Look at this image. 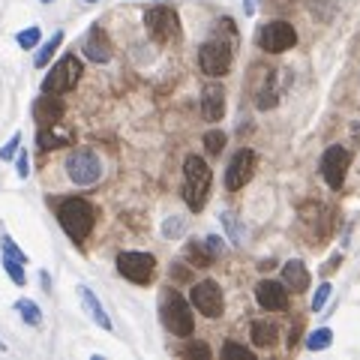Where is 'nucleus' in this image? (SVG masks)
<instances>
[{"label":"nucleus","mask_w":360,"mask_h":360,"mask_svg":"<svg viewBox=\"0 0 360 360\" xmlns=\"http://www.w3.org/2000/svg\"><path fill=\"white\" fill-rule=\"evenodd\" d=\"M39 27L36 24H30L27 27V30H18L15 33V42H18V48H24V51H30V48H36V45H39Z\"/></svg>","instance_id":"obj_27"},{"label":"nucleus","mask_w":360,"mask_h":360,"mask_svg":"<svg viewBox=\"0 0 360 360\" xmlns=\"http://www.w3.org/2000/svg\"><path fill=\"white\" fill-rule=\"evenodd\" d=\"M201 114L207 123H219L225 117V90L222 84H207L201 90Z\"/></svg>","instance_id":"obj_17"},{"label":"nucleus","mask_w":360,"mask_h":360,"mask_svg":"<svg viewBox=\"0 0 360 360\" xmlns=\"http://www.w3.org/2000/svg\"><path fill=\"white\" fill-rule=\"evenodd\" d=\"M78 297H81V309L87 312V318L93 321V324H99L102 330H114V324H111V318H108V312H105V306L99 303V297L90 291L87 285H78Z\"/></svg>","instance_id":"obj_18"},{"label":"nucleus","mask_w":360,"mask_h":360,"mask_svg":"<svg viewBox=\"0 0 360 360\" xmlns=\"http://www.w3.org/2000/svg\"><path fill=\"white\" fill-rule=\"evenodd\" d=\"M339 261H342V255H333V258L327 261V264H324V273H330V270H336V267H339Z\"/></svg>","instance_id":"obj_37"},{"label":"nucleus","mask_w":360,"mask_h":360,"mask_svg":"<svg viewBox=\"0 0 360 360\" xmlns=\"http://www.w3.org/2000/svg\"><path fill=\"white\" fill-rule=\"evenodd\" d=\"M60 45H63V30H54V33H51V39L45 42V45H42L39 51H36V57H33V63H36V66H39V69H42V66H48V60L54 57V51H57Z\"/></svg>","instance_id":"obj_23"},{"label":"nucleus","mask_w":360,"mask_h":360,"mask_svg":"<svg viewBox=\"0 0 360 360\" xmlns=\"http://www.w3.org/2000/svg\"><path fill=\"white\" fill-rule=\"evenodd\" d=\"M249 336H252V342H255L258 348H273V345H276L279 330H276V324H273V321H252Z\"/></svg>","instance_id":"obj_21"},{"label":"nucleus","mask_w":360,"mask_h":360,"mask_svg":"<svg viewBox=\"0 0 360 360\" xmlns=\"http://www.w3.org/2000/svg\"><path fill=\"white\" fill-rule=\"evenodd\" d=\"M330 342H333L330 327H315L309 336H306V351H324V348H330Z\"/></svg>","instance_id":"obj_25"},{"label":"nucleus","mask_w":360,"mask_h":360,"mask_svg":"<svg viewBox=\"0 0 360 360\" xmlns=\"http://www.w3.org/2000/svg\"><path fill=\"white\" fill-rule=\"evenodd\" d=\"M183 231H186V216H168L162 222V237L165 240H177Z\"/></svg>","instance_id":"obj_26"},{"label":"nucleus","mask_w":360,"mask_h":360,"mask_svg":"<svg viewBox=\"0 0 360 360\" xmlns=\"http://www.w3.org/2000/svg\"><path fill=\"white\" fill-rule=\"evenodd\" d=\"M258 78H261V84L255 87V108L258 111H270V108H276L279 105V84H276V75H273V69H258Z\"/></svg>","instance_id":"obj_16"},{"label":"nucleus","mask_w":360,"mask_h":360,"mask_svg":"<svg viewBox=\"0 0 360 360\" xmlns=\"http://www.w3.org/2000/svg\"><path fill=\"white\" fill-rule=\"evenodd\" d=\"M27 174H30V159H27L24 150H18V177L27 180Z\"/></svg>","instance_id":"obj_34"},{"label":"nucleus","mask_w":360,"mask_h":360,"mask_svg":"<svg viewBox=\"0 0 360 360\" xmlns=\"http://www.w3.org/2000/svg\"><path fill=\"white\" fill-rule=\"evenodd\" d=\"M180 354H183V357H210V348H207L204 345V342H186V345L183 348H180Z\"/></svg>","instance_id":"obj_31"},{"label":"nucleus","mask_w":360,"mask_h":360,"mask_svg":"<svg viewBox=\"0 0 360 360\" xmlns=\"http://www.w3.org/2000/svg\"><path fill=\"white\" fill-rule=\"evenodd\" d=\"M159 318H162V324H165V330L171 333V336L186 339V336H192V330H195L192 309H189V303L177 291H168L165 297H162Z\"/></svg>","instance_id":"obj_3"},{"label":"nucleus","mask_w":360,"mask_h":360,"mask_svg":"<svg viewBox=\"0 0 360 360\" xmlns=\"http://www.w3.org/2000/svg\"><path fill=\"white\" fill-rule=\"evenodd\" d=\"M186 258L192 261L195 267H210V261H213L216 255H213L210 249H207V243L201 240V243H189V246H186Z\"/></svg>","instance_id":"obj_24"},{"label":"nucleus","mask_w":360,"mask_h":360,"mask_svg":"<svg viewBox=\"0 0 360 360\" xmlns=\"http://www.w3.org/2000/svg\"><path fill=\"white\" fill-rule=\"evenodd\" d=\"M255 300L261 309H267V312H282L288 306V285L273 282V279H261L255 285Z\"/></svg>","instance_id":"obj_13"},{"label":"nucleus","mask_w":360,"mask_h":360,"mask_svg":"<svg viewBox=\"0 0 360 360\" xmlns=\"http://www.w3.org/2000/svg\"><path fill=\"white\" fill-rule=\"evenodd\" d=\"M210 180H213L210 165L201 156L189 153L183 162V201L189 210H195V213L204 210L207 195H210Z\"/></svg>","instance_id":"obj_2"},{"label":"nucleus","mask_w":360,"mask_h":360,"mask_svg":"<svg viewBox=\"0 0 360 360\" xmlns=\"http://www.w3.org/2000/svg\"><path fill=\"white\" fill-rule=\"evenodd\" d=\"M84 57L93 60V63H108L111 60V39H108V33L102 30V27H90V33L84 36Z\"/></svg>","instance_id":"obj_14"},{"label":"nucleus","mask_w":360,"mask_h":360,"mask_svg":"<svg viewBox=\"0 0 360 360\" xmlns=\"http://www.w3.org/2000/svg\"><path fill=\"white\" fill-rule=\"evenodd\" d=\"M42 3H54V0H42Z\"/></svg>","instance_id":"obj_39"},{"label":"nucleus","mask_w":360,"mask_h":360,"mask_svg":"<svg viewBox=\"0 0 360 360\" xmlns=\"http://www.w3.org/2000/svg\"><path fill=\"white\" fill-rule=\"evenodd\" d=\"M330 294H333V285H330V282H321L318 291H315V297H312V312H321L324 303L330 300Z\"/></svg>","instance_id":"obj_30"},{"label":"nucleus","mask_w":360,"mask_h":360,"mask_svg":"<svg viewBox=\"0 0 360 360\" xmlns=\"http://www.w3.org/2000/svg\"><path fill=\"white\" fill-rule=\"evenodd\" d=\"M18 150H21V132H15L12 138H9V141L3 144V147H0V159H3V162H6V159H12Z\"/></svg>","instance_id":"obj_33"},{"label":"nucleus","mask_w":360,"mask_h":360,"mask_svg":"<svg viewBox=\"0 0 360 360\" xmlns=\"http://www.w3.org/2000/svg\"><path fill=\"white\" fill-rule=\"evenodd\" d=\"M222 357H243V360H249L252 351L246 345H240V342H225V345H222Z\"/></svg>","instance_id":"obj_32"},{"label":"nucleus","mask_w":360,"mask_h":360,"mask_svg":"<svg viewBox=\"0 0 360 360\" xmlns=\"http://www.w3.org/2000/svg\"><path fill=\"white\" fill-rule=\"evenodd\" d=\"M144 27H147V33L156 42H174L180 36V18H177L174 9L165 6V3L150 6L147 12H144Z\"/></svg>","instance_id":"obj_7"},{"label":"nucleus","mask_w":360,"mask_h":360,"mask_svg":"<svg viewBox=\"0 0 360 360\" xmlns=\"http://www.w3.org/2000/svg\"><path fill=\"white\" fill-rule=\"evenodd\" d=\"M39 279H42V285H45V291H51V279H48V273H42Z\"/></svg>","instance_id":"obj_38"},{"label":"nucleus","mask_w":360,"mask_h":360,"mask_svg":"<svg viewBox=\"0 0 360 360\" xmlns=\"http://www.w3.org/2000/svg\"><path fill=\"white\" fill-rule=\"evenodd\" d=\"M66 177L75 186H93L102 177V162L93 150H75L66 159Z\"/></svg>","instance_id":"obj_8"},{"label":"nucleus","mask_w":360,"mask_h":360,"mask_svg":"<svg viewBox=\"0 0 360 360\" xmlns=\"http://www.w3.org/2000/svg\"><path fill=\"white\" fill-rule=\"evenodd\" d=\"M117 270H120L123 279H129L135 285H147L153 273H156V258L150 252H120L117 255Z\"/></svg>","instance_id":"obj_9"},{"label":"nucleus","mask_w":360,"mask_h":360,"mask_svg":"<svg viewBox=\"0 0 360 360\" xmlns=\"http://www.w3.org/2000/svg\"><path fill=\"white\" fill-rule=\"evenodd\" d=\"M348 165H351L348 150L339 147V144H330V147L321 153V177H324V183H327L330 189H342L345 174H348Z\"/></svg>","instance_id":"obj_12"},{"label":"nucleus","mask_w":360,"mask_h":360,"mask_svg":"<svg viewBox=\"0 0 360 360\" xmlns=\"http://www.w3.org/2000/svg\"><path fill=\"white\" fill-rule=\"evenodd\" d=\"M87 3H96V0H87Z\"/></svg>","instance_id":"obj_40"},{"label":"nucleus","mask_w":360,"mask_h":360,"mask_svg":"<svg viewBox=\"0 0 360 360\" xmlns=\"http://www.w3.org/2000/svg\"><path fill=\"white\" fill-rule=\"evenodd\" d=\"M255 42H258V48L267 54H282L297 45V30L288 21H267L258 27Z\"/></svg>","instance_id":"obj_6"},{"label":"nucleus","mask_w":360,"mask_h":360,"mask_svg":"<svg viewBox=\"0 0 360 360\" xmlns=\"http://www.w3.org/2000/svg\"><path fill=\"white\" fill-rule=\"evenodd\" d=\"M255 165H258L255 150L240 147L231 156L228 168H225V189H228V192H237V189H243L252 180V174H255Z\"/></svg>","instance_id":"obj_11"},{"label":"nucleus","mask_w":360,"mask_h":360,"mask_svg":"<svg viewBox=\"0 0 360 360\" xmlns=\"http://www.w3.org/2000/svg\"><path fill=\"white\" fill-rule=\"evenodd\" d=\"M81 72H84V66H81V60L75 54H63V57L51 66L48 75L42 78V93H51V96L69 93V90H75Z\"/></svg>","instance_id":"obj_4"},{"label":"nucleus","mask_w":360,"mask_h":360,"mask_svg":"<svg viewBox=\"0 0 360 360\" xmlns=\"http://www.w3.org/2000/svg\"><path fill=\"white\" fill-rule=\"evenodd\" d=\"M15 309H18V315H21V321L30 324V327H39L42 324V309H39V303L36 300H30V297L15 300Z\"/></svg>","instance_id":"obj_22"},{"label":"nucleus","mask_w":360,"mask_h":360,"mask_svg":"<svg viewBox=\"0 0 360 360\" xmlns=\"http://www.w3.org/2000/svg\"><path fill=\"white\" fill-rule=\"evenodd\" d=\"M309 270H306V264L303 261H297V258H291V261H285L282 264V282L288 285V291H294V294H300V291H306L309 288Z\"/></svg>","instance_id":"obj_19"},{"label":"nucleus","mask_w":360,"mask_h":360,"mask_svg":"<svg viewBox=\"0 0 360 360\" xmlns=\"http://www.w3.org/2000/svg\"><path fill=\"white\" fill-rule=\"evenodd\" d=\"M225 147V132L222 129H210V132H204V150L210 153V156H219Z\"/></svg>","instance_id":"obj_29"},{"label":"nucleus","mask_w":360,"mask_h":360,"mask_svg":"<svg viewBox=\"0 0 360 360\" xmlns=\"http://www.w3.org/2000/svg\"><path fill=\"white\" fill-rule=\"evenodd\" d=\"M219 219H222V225H225V231H228L231 243H237V246H243V234H246V231H243V225H240L237 219H234V213L225 210V213L219 216Z\"/></svg>","instance_id":"obj_28"},{"label":"nucleus","mask_w":360,"mask_h":360,"mask_svg":"<svg viewBox=\"0 0 360 360\" xmlns=\"http://www.w3.org/2000/svg\"><path fill=\"white\" fill-rule=\"evenodd\" d=\"M36 144H39L42 150L69 147V144H72V135H69V132H57L54 126H39V132H36Z\"/></svg>","instance_id":"obj_20"},{"label":"nucleus","mask_w":360,"mask_h":360,"mask_svg":"<svg viewBox=\"0 0 360 360\" xmlns=\"http://www.w3.org/2000/svg\"><path fill=\"white\" fill-rule=\"evenodd\" d=\"M189 297H192V306L204 315V318H219V315L225 312L222 288H219V282H213V279L195 282L192 291H189Z\"/></svg>","instance_id":"obj_10"},{"label":"nucleus","mask_w":360,"mask_h":360,"mask_svg":"<svg viewBox=\"0 0 360 360\" xmlns=\"http://www.w3.org/2000/svg\"><path fill=\"white\" fill-rule=\"evenodd\" d=\"M204 243H207V249H210L213 255H222V249H225L222 237H216V234H210V237H204Z\"/></svg>","instance_id":"obj_35"},{"label":"nucleus","mask_w":360,"mask_h":360,"mask_svg":"<svg viewBox=\"0 0 360 360\" xmlns=\"http://www.w3.org/2000/svg\"><path fill=\"white\" fill-rule=\"evenodd\" d=\"M231 60H234V51L225 39H207L201 48H198V66H201V72L210 78L228 75Z\"/></svg>","instance_id":"obj_5"},{"label":"nucleus","mask_w":360,"mask_h":360,"mask_svg":"<svg viewBox=\"0 0 360 360\" xmlns=\"http://www.w3.org/2000/svg\"><path fill=\"white\" fill-rule=\"evenodd\" d=\"M63 114H66V105L51 93H45L33 102V120L39 126H57L63 120Z\"/></svg>","instance_id":"obj_15"},{"label":"nucleus","mask_w":360,"mask_h":360,"mask_svg":"<svg viewBox=\"0 0 360 360\" xmlns=\"http://www.w3.org/2000/svg\"><path fill=\"white\" fill-rule=\"evenodd\" d=\"M57 222H60V228L66 231V237L81 243L90 231H93L96 210H93V204H90L87 198H75V195L60 198L57 201Z\"/></svg>","instance_id":"obj_1"},{"label":"nucleus","mask_w":360,"mask_h":360,"mask_svg":"<svg viewBox=\"0 0 360 360\" xmlns=\"http://www.w3.org/2000/svg\"><path fill=\"white\" fill-rule=\"evenodd\" d=\"M255 9H258V0H243V12L246 15H255Z\"/></svg>","instance_id":"obj_36"}]
</instances>
